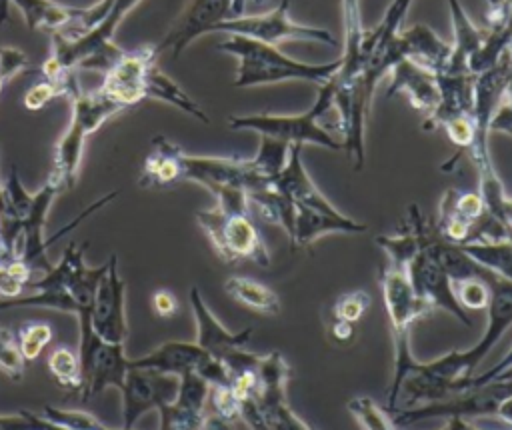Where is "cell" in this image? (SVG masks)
Here are the masks:
<instances>
[{
	"instance_id": "cell-1",
	"label": "cell",
	"mask_w": 512,
	"mask_h": 430,
	"mask_svg": "<svg viewBox=\"0 0 512 430\" xmlns=\"http://www.w3.org/2000/svg\"><path fill=\"white\" fill-rule=\"evenodd\" d=\"M218 50L238 58L236 78L232 82L236 88H252L290 80L314 82L320 86L328 82L342 64V60H332L324 64L300 62L286 56L280 48L272 44L240 34H230L218 44Z\"/></svg>"
},
{
	"instance_id": "cell-2",
	"label": "cell",
	"mask_w": 512,
	"mask_h": 430,
	"mask_svg": "<svg viewBox=\"0 0 512 430\" xmlns=\"http://www.w3.org/2000/svg\"><path fill=\"white\" fill-rule=\"evenodd\" d=\"M488 286V326L482 338L468 350H452L436 360L416 362L412 368V372H420L432 382H438L444 398L458 392V384L472 376V372L482 364V360L498 344L504 332L512 326V282L496 276Z\"/></svg>"
},
{
	"instance_id": "cell-3",
	"label": "cell",
	"mask_w": 512,
	"mask_h": 430,
	"mask_svg": "<svg viewBox=\"0 0 512 430\" xmlns=\"http://www.w3.org/2000/svg\"><path fill=\"white\" fill-rule=\"evenodd\" d=\"M64 96L70 100V124L54 146V160L48 176L60 192L72 190L78 180L86 138L106 120L124 110L102 92H82L74 74L68 76Z\"/></svg>"
},
{
	"instance_id": "cell-4",
	"label": "cell",
	"mask_w": 512,
	"mask_h": 430,
	"mask_svg": "<svg viewBox=\"0 0 512 430\" xmlns=\"http://www.w3.org/2000/svg\"><path fill=\"white\" fill-rule=\"evenodd\" d=\"M380 288L384 298V308L392 328V346H394V372L386 392V412H394L398 408V394L402 382L412 372L418 362L410 348V326L416 318H422L432 312L430 304L422 300L406 270L394 264L380 266Z\"/></svg>"
},
{
	"instance_id": "cell-5",
	"label": "cell",
	"mask_w": 512,
	"mask_h": 430,
	"mask_svg": "<svg viewBox=\"0 0 512 430\" xmlns=\"http://www.w3.org/2000/svg\"><path fill=\"white\" fill-rule=\"evenodd\" d=\"M138 2L140 0H114L108 14L78 38L50 32V54L42 64V76L60 78L78 66L106 72L124 52L114 44V32Z\"/></svg>"
},
{
	"instance_id": "cell-6",
	"label": "cell",
	"mask_w": 512,
	"mask_h": 430,
	"mask_svg": "<svg viewBox=\"0 0 512 430\" xmlns=\"http://www.w3.org/2000/svg\"><path fill=\"white\" fill-rule=\"evenodd\" d=\"M334 90L336 78L332 76L328 82L318 86L314 104L302 114H238L230 116L228 124L232 130H252L288 146L314 144L328 150H342V142L318 124V120L334 108Z\"/></svg>"
},
{
	"instance_id": "cell-7",
	"label": "cell",
	"mask_w": 512,
	"mask_h": 430,
	"mask_svg": "<svg viewBox=\"0 0 512 430\" xmlns=\"http://www.w3.org/2000/svg\"><path fill=\"white\" fill-rule=\"evenodd\" d=\"M196 220L224 262L252 260L260 266L270 264V256L250 214H230L214 206L210 210H198Z\"/></svg>"
},
{
	"instance_id": "cell-8",
	"label": "cell",
	"mask_w": 512,
	"mask_h": 430,
	"mask_svg": "<svg viewBox=\"0 0 512 430\" xmlns=\"http://www.w3.org/2000/svg\"><path fill=\"white\" fill-rule=\"evenodd\" d=\"M182 180L196 182L214 196L226 190H246L248 194L272 184L262 176L250 158L236 156H198L182 152Z\"/></svg>"
},
{
	"instance_id": "cell-9",
	"label": "cell",
	"mask_w": 512,
	"mask_h": 430,
	"mask_svg": "<svg viewBox=\"0 0 512 430\" xmlns=\"http://www.w3.org/2000/svg\"><path fill=\"white\" fill-rule=\"evenodd\" d=\"M288 0H282L274 10L266 14L254 16H236L220 22L214 32H228L248 36L266 44H280L284 40H302V42H320V44H336V38L326 28L306 26L290 20L288 16Z\"/></svg>"
},
{
	"instance_id": "cell-10",
	"label": "cell",
	"mask_w": 512,
	"mask_h": 430,
	"mask_svg": "<svg viewBox=\"0 0 512 430\" xmlns=\"http://www.w3.org/2000/svg\"><path fill=\"white\" fill-rule=\"evenodd\" d=\"M92 332L114 344H124L128 336L126 324V282L118 272V256L106 260V270L98 282L92 306Z\"/></svg>"
},
{
	"instance_id": "cell-11",
	"label": "cell",
	"mask_w": 512,
	"mask_h": 430,
	"mask_svg": "<svg viewBox=\"0 0 512 430\" xmlns=\"http://www.w3.org/2000/svg\"><path fill=\"white\" fill-rule=\"evenodd\" d=\"M156 60V44H144L134 50H124L116 58V62L104 72V82L98 92L120 104L124 110L136 106L144 100L146 74L148 68L156 64Z\"/></svg>"
},
{
	"instance_id": "cell-12",
	"label": "cell",
	"mask_w": 512,
	"mask_h": 430,
	"mask_svg": "<svg viewBox=\"0 0 512 430\" xmlns=\"http://www.w3.org/2000/svg\"><path fill=\"white\" fill-rule=\"evenodd\" d=\"M228 18H232V0H188L166 36L156 44L158 56L170 50L178 58L196 38L214 32Z\"/></svg>"
},
{
	"instance_id": "cell-13",
	"label": "cell",
	"mask_w": 512,
	"mask_h": 430,
	"mask_svg": "<svg viewBox=\"0 0 512 430\" xmlns=\"http://www.w3.org/2000/svg\"><path fill=\"white\" fill-rule=\"evenodd\" d=\"M178 376L158 374L150 370L130 368L120 388L122 394V430H132L136 420L152 410L160 408L176 398Z\"/></svg>"
},
{
	"instance_id": "cell-14",
	"label": "cell",
	"mask_w": 512,
	"mask_h": 430,
	"mask_svg": "<svg viewBox=\"0 0 512 430\" xmlns=\"http://www.w3.org/2000/svg\"><path fill=\"white\" fill-rule=\"evenodd\" d=\"M82 368V400L100 394L104 388H122L130 370L124 344L104 342L98 336L78 352Z\"/></svg>"
},
{
	"instance_id": "cell-15",
	"label": "cell",
	"mask_w": 512,
	"mask_h": 430,
	"mask_svg": "<svg viewBox=\"0 0 512 430\" xmlns=\"http://www.w3.org/2000/svg\"><path fill=\"white\" fill-rule=\"evenodd\" d=\"M406 274L416 290V294L430 304V308H440L454 316L464 326H472L468 310H464L456 298L454 282L450 276L426 254L422 248L406 266Z\"/></svg>"
},
{
	"instance_id": "cell-16",
	"label": "cell",
	"mask_w": 512,
	"mask_h": 430,
	"mask_svg": "<svg viewBox=\"0 0 512 430\" xmlns=\"http://www.w3.org/2000/svg\"><path fill=\"white\" fill-rule=\"evenodd\" d=\"M366 224L358 222L334 206L314 208L294 204V222L290 232L292 248H306L326 234H360L366 232Z\"/></svg>"
},
{
	"instance_id": "cell-17",
	"label": "cell",
	"mask_w": 512,
	"mask_h": 430,
	"mask_svg": "<svg viewBox=\"0 0 512 430\" xmlns=\"http://www.w3.org/2000/svg\"><path fill=\"white\" fill-rule=\"evenodd\" d=\"M188 298H190V308H192L194 322H196V340L194 342L202 350H206L212 358L222 362L228 354H232L234 350L248 344L254 330L244 328L240 332H230L228 328H224L222 322L206 306L198 286L190 288Z\"/></svg>"
},
{
	"instance_id": "cell-18",
	"label": "cell",
	"mask_w": 512,
	"mask_h": 430,
	"mask_svg": "<svg viewBox=\"0 0 512 430\" xmlns=\"http://www.w3.org/2000/svg\"><path fill=\"white\" fill-rule=\"evenodd\" d=\"M392 46L400 60H412L432 74L444 72L452 56V44L444 42L426 24H414L408 30H400L394 36Z\"/></svg>"
},
{
	"instance_id": "cell-19",
	"label": "cell",
	"mask_w": 512,
	"mask_h": 430,
	"mask_svg": "<svg viewBox=\"0 0 512 430\" xmlns=\"http://www.w3.org/2000/svg\"><path fill=\"white\" fill-rule=\"evenodd\" d=\"M210 354L202 350L196 342L168 340L158 348L150 350L140 358H130L128 366L134 370H150L168 376H182L186 372H196L206 364Z\"/></svg>"
},
{
	"instance_id": "cell-20",
	"label": "cell",
	"mask_w": 512,
	"mask_h": 430,
	"mask_svg": "<svg viewBox=\"0 0 512 430\" xmlns=\"http://www.w3.org/2000/svg\"><path fill=\"white\" fill-rule=\"evenodd\" d=\"M438 106L422 122L424 130L440 128V124L456 114H472L474 108V78L472 72H438Z\"/></svg>"
},
{
	"instance_id": "cell-21",
	"label": "cell",
	"mask_w": 512,
	"mask_h": 430,
	"mask_svg": "<svg viewBox=\"0 0 512 430\" xmlns=\"http://www.w3.org/2000/svg\"><path fill=\"white\" fill-rule=\"evenodd\" d=\"M390 86L386 92V98H392L400 92L406 94L408 102L424 112V118L434 112L438 106V84L432 72L426 68L414 64L412 60H400L390 68Z\"/></svg>"
},
{
	"instance_id": "cell-22",
	"label": "cell",
	"mask_w": 512,
	"mask_h": 430,
	"mask_svg": "<svg viewBox=\"0 0 512 430\" xmlns=\"http://www.w3.org/2000/svg\"><path fill=\"white\" fill-rule=\"evenodd\" d=\"M182 148L170 142L166 136L152 138V150L144 160L140 186L144 188H166L182 182Z\"/></svg>"
},
{
	"instance_id": "cell-23",
	"label": "cell",
	"mask_w": 512,
	"mask_h": 430,
	"mask_svg": "<svg viewBox=\"0 0 512 430\" xmlns=\"http://www.w3.org/2000/svg\"><path fill=\"white\" fill-rule=\"evenodd\" d=\"M22 14L30 30H50L68 36L78 24L84 8L64 6L54 0H10Z\"/></svg>"
},
{
	"instance_id": "cell-24",
	"label": "cell",
	"mask_w": 512,
	"mask_h": 430,
	"mask_svg": "<svg viewBox=\"0 0 512 430\" xmlns=\"http://www.w3.org/2000/svg\"><path fill=\"white\" fill-rule=\"evenodd\" d=\"M452 28H454V44H452V56L444 72H470L468 62L470 58L480 50L486 30L478 28L468 14L464 12L462 4L458 0H448Z\"/></svg>"
},
{
	"instance_id": "cell-25",
	"label": "cell",
	"mask_w": 512,
	"mask_h": 430,
	"mask_svg": "<svg viewBox=\"0 0 512 430\" xmlns=\"http://www.w3.org/2000/svg\"><path fill=\"white\" fill-rule=\"evenodd\" d=\"M144 98L162 100V102L172 104L174 108L198 118L204 124L210 122V118L202 110V106L192 96H188V92H184V88L180 84H176L164 70H160L158 64H152L148 68L146 82H144Z\"/></svg>"
},
{
	"instance_id": "cell-26",
	"label": "cell",
	"mask_w": 512,
	"mask_h": 430,
	"mask_svg": "<svg viewBox=\"0 0 512 430\" xmlns=\"http://www.w3.org/2000/svg\"><path fill=\"white\" fill-rule=\"evenodd\" d=\"M224 290L232 300H236L238 304H242L254 312L268 314V316L280 314L278 294L270 286H266L254 278L230 276L224 282Z\"/></svg>"
},
{
	"instance_id": "cell-27",
	"label": "cell",
	"mask_w": 512,
	"mask_h": 430,
	"mask_svg": "<svg viewBox=\"0 0 512 430\" xmlns=\"http://www.w3.org/2000/svg\"><path fill=\"white\" fill-rule=\"evenodd\" d=\"M342 20H344V54L338 74L352 76L362 68L360 42L364 36L362 18H360V0H342Z\"/></svg>"
},
{
	"instance_id": "cell-28",
	"label": "cell",
	"mask_w": 512,
	"mask_h": 430,
	"mask_svg": "<svg viewBox=\"0 0 512 430\" xmlns=\"http://www.w3.org/2000/svg\"><path fill=\"white\" fill-rule=\"evenodd\" d=\"M460 248L482 268L512 282V240H478Z\"/></svg>"
},
{
	"instance_id": "cell-29",
	"label": "cell",
	"mask_w": 512,
	"mask_h": 430,
	"mask_svg": "<svg viewBox=\"0 0 512 430\" xmlns=\"http://www.w3.org/2000/svg\"><path fill=\"white\" fill-rule=\"evenodd\" d=\"M256 402H258V406L262 410V416H264L270 430H312L288 406L284 392L260 394L256 398Z\"/></svg>"
},
{
	"instance_id": "cell-30",
	"label": "cell",
	"mask_w": 512,
	"mask_h": 430,
	"mask_svg": "<svg viewBox=\"0 0 512 430\" xmlns=\"http://www.w3.org/2000/svg\"><path fill=\"white\" fill-rule=\"evenodd\" d=\"M48 372L56 380L58 386L66 390L82 392V368L80 356L72 352L68 346H56L48 356Z\"/></svg>"
},
{
	"instance_id": "cell-31",
	"label": "cell",
	"mask_w": 512,
	"mask_h": 430,
	"mask_svg": "<svg viewBox=\"0 0 512 430\" xmlns=\"http://www.w3.org/2000/svg\"><path fill=\"white\" fill-rule=\"evenodd\" d=\"M208 396H210V384L196 372H186L178 376V392L172 402L182 410L204 414Z\"/></svg>"
},
{
	"instance_id": "cell-32",
	"label": "cell",
	"mask_w": 512,
	"mask_h": 430,
	"mask_svg": "<svg viewBox=\"0 0 512 430\" xmlns=\"http://www.w3.org/2000/svg\"><path fill=\"white\" fill-rule=\"evenodd\" d=\"M54 330L46 322H24L16 332L20 354L26 362H34L42 350L52 342Z\"/></svg>"
},
{
	"instance_id": "cell-33",
	"label": "cell",
	"mask_w": 512,
	"mask_h": 430,
	"mask_svg": "<svg viewBox=\"0 0 512 430\" xmlns=\"http://www.w3.org/2000/svg\"><path fill=\"white\" fill-rule=\"evenodd\" d=\"M288 150H290L288 144L268 138V136H262L258 152L250 160L262 176L272 180L284 168V164L288 160Z\"/></svg>"
},
{
	"instance_id": "cell-34",
	"label": "cell",
	"mask_w": 512,
	"mask_h": 430,
	"mask_svg": "<svg viewBox=\"0 0 512 430\" xmlns=\"http://www.w3.org/2000/svg\"><path fill=\"white\" fill-rule=\"evenodd\" d=\"M348 412L358 420L364 430H398L390 414L368 396L352 398L348 402Z\"/></svg>"
},
{
	"instance_id": "cell-35",
	"label": "cell",
	"mask_w": 512,
	"mask_h": 430,
	"mask_svg": "<svg viewBox=\"0 0 512 430\" xmlns=\"http://www.w3.org/2000/svg\"><path fill=\"white\" fill-rule=\"evenodd\" d=\"M72 72H66L64 76L60 78H42L38 80L36 84H32L22 102H24V108L30 110V112H36V110H42L50 100H54L56 96H64L66 94V84H68V76Z\"/></svg>"
},
{
	"instance_id": "cell-36",
	"label": "cell",
	"mask_w": 512,
	"mask_h": 430,
	"mask_svg": "<svg viewBox=\"0 0 512 430\" xmlns=\"http://www.w3.org/2000/svg\"><path fill=\"white\" fill-rule=\"evenodd\" d=\"M42 416L48 422L58 424L68 430H110L98 418H94L92 414H88L84 410H64V408H56V406H44Z\"/></svg>"
},
{
	"instance_id": "cell-37",
	"label": "cell",
	"mask_w": 512,
	"mask_h": 430,
	"mask_svg": "<svg viewBox=\"0 0 512 430\" xmlns=\"http://www.w3.org/2000/svg\"><path fill=\"white\" fill-rule=\"evenodd\" d=\"M370 304H372V298H370L368 292H364V290L346 292V294L338 296V300L334 302V306H332V320L356 324L368 312Z\"/></svg>"
},
{
	"instance_id": "cell-38",
	"label": "cell",
	"mask_w": 512,
	"mask_h": 430,
	"mask_svg": "<svg viewBox=\"0 0 512 430\" xmlns=\"http://www.w3.org/2000/svg\"><path fill=\"white\" fill-rule=\"evenodd\" d=\"M0 370L12 380H22L26 370V360L20 354L16 334L0 326Z\"/></svg>"
},
{
	"instance_id": "cell-39",
	"label": "cell",
	"mask_w": 512,
	"mask_h": 430,
	"mask_svg": "<svg viewBox=\"0 0 512 430\" xmlns=\"http://www.w3.org/2000/svg\"><path fill=\"white\" fill-rule=\"evenodd\" d=\"M454 292L464 310H484L490 302V286L482 278L458 280Z\"/></svg>"
},
{
	"instance_id": "cell-40",
	"label": "cell",
	"mask_w": 512,
	"mask_h": 430,
	"mask_svg": "<svg viewBox=\"0 0 512 430\" xmlns=\"http://www.w3.org/2000/svg\"><path fill=\"white\" fill-rule=\"evenodd\" d=\"M440 128L446 132V136L450 138V142L454 146H458L460 152H466L474 140V132H476V126H474V118L472 114H456V116H450L446 118Z\"/></svg>"
},
{
	"instance_id": "cell-41",
	"label": "cell",
	"mask_w": 512,
	"mask_h": 430,
	"mask_svg": "<svg viewBox=\"0 0 512 430\" xmlns=\"http://www.w3.org/2000/svg\"><path fill=\"white\" fill-rule=\"evenodd\" d=\"M26 68H30V58L22 50L14 46H0V80L4 84Z\"/></svg>"
},
{
	"instance_id": "cell-42",
	"label": "cell",
	"mask_w": 512,
	"mask_h": 430,
	"mask_svg": "<svg viewBox=\"0 0 512 430\" xmlns=\"http://www.w3.org/2000/svg\"><path fill=\"white\" fill-rule=\"evenodd\" d=\"M508 368H512V346H510V350H508L490 370H486V372H482V374H472L470 378L462 380V382L458 384V392H460V390H466V388H474V386L488 384V382H492L494 378H498L500 374H504Z\"/></svg>"
},
{
	"instance_id": "cell-43",
	"label": "cell",
	"mask_w": 512,
	"mask_h": 430,
	"mask_svg": "<svg viewBox=\"0 0 512 430\" xmlns=\"http://www.w3.org/2000/svg\"><path fill=\"white\" fill-rule=\"evenodd\" d=\"M0 430H36L34 414L28 410H20L18 414L0 416Z\"/></svg>"
},
{
	"instance_id": "cell-44",
	"label": "cell",
	"mask_w": 512,
	"mask_h": 430,
	"mask_svg": "<svg viewBox=\"0 0 512 430\" xmlns=\"http://www.w3.org/2000/svg\"><path fill=\"white\" fill-rule=\"evenodd\" d=\"M152 308H154L156 316H160V318H170V316H174L176 310H178V300H176L174 294L168 292V290H156V292L152 294Z\"/></svg>"
},
{
	"instance_id": "cell-45",
	"label": "cell",
	"mask_w": 512,
	"mask_h": 430,
	"mask_svg": "<svg viewBox=\"0 0 512 430\" xmlns=\"http://www.w3.org/2000/svg\"><path fill=\"white\" fill-rule=\"evenodd\" d=\"M490 132H504L512 136V104L502 102L500 108L496 110L492 122H490Z\"/></svg>"
},
{
	"instance_id": "cell-46",
	"label": "cell",
	"mask_w": 512,
	"mask_h": 430,
	"mask_svg": "<svg viewBox=\"0 0 512 430\" xmlns=\"http://www.w3.org/2000/svg\"><path fill=\"white\" fill-rule=\"evenodd\" d=\"M330 336L342 344H348L352 342V338L356 336V324H350V322H340V320H332V326H330Z\"/></svg>"
},
{
	"instance_id": "cell-47",
	"label": "cell",
	"mask_w": 512,
	"mask_h": 430,
	"mask_svg": "<svg viewBox=\"0 0 512 430\" xmlns=\"http://www.w3.org/2000/svg\"><path fill=\"white\" fill-rule=\"evenodd\" d=\"M200 430H232V422L224 420V418H220L216 414H206Z\"/></svg>"
},
{
	"instance_id": "cell-48",
	"label": "cell",
	"mask_w": 512,
	"mask_h": 430,
	"mask_svg": "<svg viewBox=\"0 0 512 430\" xmlns=\"http://www.w3.org/2000/svg\"><path fill=\"white\" fill-rule=\"evenodd\" d=\"M496 418H498L500 422H504L506 426L512 428V394H508V396L500 402L498 412H496Z\"/></svg>"
},
{
	"instance_id": "cell-49",
	"label": "cell",
	"mask_w": 512,
	"mask_h": 430,
	"mask_svg": "<svg viewBox=\"0 0 512 430\" xmlns=\"http://www.w3.org/2000/svg\"><path fill=\"white\" fill-rule=\"evenodd\" d=\"M448 422H446V426L442 428V430H482V428H478V426H474L470 420H466V418H456V416H452V418H446Z\"/></svg>"
},
{
	"instance_id": "cell-50",
	"label": "cell",
	"mask_w": 512,
	"mask_h": 430,
	"mask_svg": "<svg viewBox=\"0 0 512 430\" xmlns=\"http://www.w3.org/2000/svg\"><path fill=\"white\" fill-rule=\"evenodd\" d=\"M8 4H10V0H0V30L8 18Z\"/></svg>"
},
{
	"instance_id": "cell-51",
	"label": "cell",
	"mask_w": 512,
	"mask_h": 430,
	"mask_svg": "<svg viewBox=\"0 0 512 430\" xmlns=\"http://www.w3.org/2000/svg\"><path fill=\"white\" fill-rule=\"evenodd\" d=\"M494 380H512V368H508L504 374H500V376L494 378Z\"/></svg>"
},
{
	"instance_id": "cell-52",
	"label": "cell",
	"mask_w": 512,
	"mask_h": 430,
	"mask_svg": "<svg viewBox=\"0 0 512 430\" xmlns=\"http://www.w3.org/2000/svg\"><path fill=\"white\" fill-rule=\"evenodd\" d=\"M502 0H488V6H496V4H500Z\"/></svg>"
},
{
	"instance_id": "cell-53",
	"label": "cell",
	"mask_w": 512,
	"mask_h": 430,
	"mask_svg": "<svg viewBox=\"0 0 512 430\" xmlns=\"http://www.w3.org/2000/svg\"><path fill=\"white\" fill-rule=\"evenodd\" d=\"M4 86H6V84L0 80V92H2V88H4Z\"/></svg>"
},
{
	"instance_id": "cell-54",
	"label": "cell",
	"mask_w": 512,
	"mask_h": 430,
	"mask_svg": "<svg viewBox=\"0 0 512 430\" xmlns=\"http://www.w3.org/2000/svg\"><path fill=\"white\" fill-rule=\"evenodd\" d=\"M510 430H512V428H510Z\"/></svg>"
}]
</instances>
